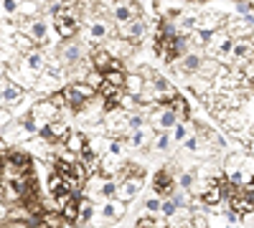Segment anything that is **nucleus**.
I'll return each instance as SVG.
<instances>
[{
    "mask_svg": "<svg viewBox=\"0 0 254 228\" xmlns=\"http://www.w3.org/2000/svg\"><path fill=\"white\" fill-rule=\"evenodd\" d=\"M102 127H104V132L112 135V137L127 139V135L132 132V127H130V112H125L122 107L107 109V112H104V119H102Z\"/></svg>",
    "mask_w": 254,
    "mask_h": 228,
    "instance_id": "nucleus-1",
    "label": "nucleus"
},
{
    "mask_svg": "<svg viewBox=\"0 0 254 228\" xmlns=\"http://www.w3.org/2000/svg\"><path fill=\"white\" fill-rule=\"evenodd\" d=\"M31 114H33V119H36V124H38V135L44 132L51 122L61 119V109L51 101V96H49V99H38V101H33V104H31Z\"/></svg>",
    "mask_w": 254,
    "mask_h": 228,
    "instance_id": "nucleus-2",
    "label": "nucleus"
},
{
    "mask_svg": "<svg viewBox=\"0 0 254 228\" xmlns=\"http://www.w3.org/2000/svg\"><path fill=\"white\" fill-rule=\"evenodd\" d=\"M59 61H61V64L66 66L69 71L76 69L81 61H84V53H81V44H79V41H74V38L64 41V46L59 48Z\"/></svg>",
    "mask_w": 254,
    "mask_h": 228,
    "instance_id": "nucleus-3",
    "label": "nucleus"
},
{
    "mask_svg": "<svg viewBox=\"0 0 254 228\" xmlns=\"http://www.w3.org/2000/svg\"><path fill=\"white\" fill-rule=\"evenodd\" d=\"M23 31L36 41V46H46L49 44V41H51V28H49V23H46V20L44 18H33V20H26V23H23Z\"/></svg>",
    "mask_w": 254,
    "mask_h": 228,
    "instance_id": "nucleus-4",
    "label": "nucleus"
},
{
    "mask_svg": "<svg viewBox=\"0 0 254 228\" xmlns=\"http://www.w3.org/2000/svg\"><path fill=\"white\" fill-rule=\"evenodd\" d=\"M153 190H155V195H163V198L173 195L176 180H173V170H171V168H163V170L155 173V178H153Z\"/></svg>",
    "mask_w": 254,
    "mask_h": 228,
    "instance_id": "nucleus-5",
    "label": "nucleus"
},
{
    "mask_svg": "<svg viewBox=\"0 0 254 228\" xmlns=\"http://www.w3.org/2000/svg\"><path fill=\"white\" fill-rule=\"evenodd\" d=\"M26 99V89L23 87H18V84H13V81L3 74V107H18L20 101Z\"/></svg>",
    "mask_w": 254,
    "mask_h": 228,
    "instance_id": "nucleus-6",
    "label": "nucleus"
},
{
    "mask_svg": "<svg viewBox=\"0 0 254 228\" xmlns=\"http://www.w3.org/2000/svg\"><path fill=\"white\" fill-rule=\"evenodd\" d=\"M254 28V18H244V15H234L226 20V31L231 33V38H249Z\"/></svg>",
    "mask_w": 254,
    "mask_h": 228,
    "instance_id": "nucleus-7",
    "label": "nucleus"
},
{
    "mask_svg": "<svg viewBox=\"0 0 254 228\" xmlns=\"http://www.w3.org/2000/svg\"><path fill=\"white\" fill-rule=\"evenodd\" d=\"M140 190H142V178H127V180L117 182L115 198L122 200V203H130V200H135V195H137Z\"/></svg>",
    "mask_w": 254,
    "mask_h": 228,
    "instance_id": "nucleus-8",
    "label": "nucleus"
},
{
    "mask_svg": "<svg viewBox=\"0 0 254 228\" xmlns=\"http://www.w3.org/2000/svg\"><path fill=\"white\" fill-rule=\"evenodd\" d=\"M112 33H115V28L110 26V20H104L102 15L92 18L87 23V38L89 41H104V38H110Z\"/></svg>",
    "mask_w": 254,
    "mask_h": 228,
    "instance_id": "nucleus-9",
    "label": "nucleus"
},
{
    "mask_svg": "<svg viewBox=\"0 0 254 228\" xmlns=\"http://www.w3.org/2000/svg\"><path fill=\"white\" fill-rule=\"evenodd\" d=\"M120 36L127 38V41H132V44H140V41L147 36V20L145 18H135L132 23H127L120 28Z\"/></svg>",
    "mask_w": 254,
    "mask_h": 228,
    "instance_id": "nucleus-10",
    "label": "nucleus"
},
{
    "mask_svg": "<svg viewBox=\"0 0 254 228\" xmlns=\"http://www.w3.org/2000/svg\"><path fill=\"white\" fill-rule=\"evenodd\" d=\"M226 15L224 13H201L198 15V23H196V31H221V28H226Z\"/></svg>",
    "mask_w": 254,
    "mask_h": 228,
    "instance_id": "nucleus-11",
    "label": "nucleus"
},
{
    "mask_svg": "<svg viewBox=\"0 0 254 228\" xmlns=\"http://www.w3.org/2000/svg\"><path fill=\"white\" fill-rule=\"evenodd\" d=\"M104 48H107L115 58H127V56H132L135 44H132V41H127V38H122V36H112Z\"/></svg>",
    "mask_w": 254,
    "mask_h": 228,
    "instance_id": "nucleus-12",
    "label": "nucleus"
},
{
    "mask_svg": "<svg viewBox=\"0 0 254 228\" xmlns=\"http://www.w3.org/2000/svg\"><path fill=\"white\" fill-rule=\"evenodd\" d=\"M176 124H178V114L171 109V107H160L155 114H153V127L155 130H173L176 127Z\"/></svg>",
    "mask_w": 254,
    "mask_h": 228,
    "instance_id": "nucleus-13",
    "label": "nucleus"
},
{
    "mask_svg": "<svg viewBox=\"0 0 254 228\" xmlns=\"http://www.w3.org/2000/svg\"><path fill=\"white\" fill-rule=\"evenodd\" d=\"M54 28H56V33H59L64 41H69V38H74L76 31H79V20L64 18V15H54Z\"/></svg>",
    "mask_w": 254,
    "mask_h": 228,
    "instance_id": "nucleus-14",
    "label": "nucleus"
},
{
    "mask_svg": "<svg viewBox=\"0 0 254 228\" xmlns=\"http://www.w3.org/2000/svg\"><path fill=\"white\" fill-rule=\"evenodd\" d=\"M41 137H46L51 144H56V142H64L69 137V124L66 122H61V119H56V122H51L49 127L41 132Z\"/></svg>",
    "mask_w": 254,
    "mask_h": 228,
    "instance_id": "nucleus-15",
    "label": "nucleus"
},
{
    "mask_svg": "<svg viewBox=\"0 0 254 228\" xmlns=\"http://www.w3.org/2000/svg\"><path fill=\"white\" fill-rule=\"evenodd\" d=\"M64 147H66L69 152H74L76 157H81L84 152H87V147H89V139H87L84 132H69V137L64 139Z\"/></svg>",
    "mask_w": 254,
    "mask_h": 228,
    "instance_id": "nucleus-16",
    "label": "nucleus"
},
{
    "mask_svg": "<svg viewBox=\"0 0 254 228\" xmlns=\"http://www.w3.org/2000/svg\"><path fill=\"white\" fill-rule=\"evenodd\" d=\"M201 64H203V56H198V51H190V53H186L183 58H181V64H178V76H186V74H198V69H201Z\"/></svg>",
    "mask_w": 254,
    "mask_h": 228,
    "instance_id": "nucleus-17",
    "label": "nucleus"
},
{
    "mask_svg": "<svg viewBox=\"0 0 254 228\" xmlns=\"http://www.w3.org/2000/svg\"><path fill=\"white\" fill-rule=\"evenodd\" d=\"M10 46H15V48L20 51V56H26V53H31V51H36V48H38V46H36V41H33L26 31L13 33V36H10Z\"/></svg>",
    "mask_w": 254,
    "mask_h": 228,
    "instance_id": "nucleus-18",
    "label": "nucleus"
},
{
    "mask_svg": "<svg viewBox=\"0 0 254 228\" xmlns=\"http://www.w3.org/2000/svg\"><path fill=\"white\" fill-rule=\"evenodd\" d=\"M20 61H23L26 66H31L36 74H44V71L49 69V58H46V53H41L38 48L31 51V53H26V56H20Z\"/></svg>",
    "mask_w": 254,
    "mask_h": 228,
    "instance_id": "nucleus-19",
    "label": "nucleus"
},
{
    "mask_svg": "<svg viewBox=\"0 0 254 228\" xmlns=\"http://www.w3.org/2000/svg\"><path fill=\"white\" fill-rule=\"evenodd\" d=\"M61 216L69 226H81V211H79V195H74L66 205L61 208Z\"/></svg>",
    "mask_w": 254,
    "mask_h": 228,
    "instance_id": "nucleus-20",
    "label": "nucleus"
},
{
    "mask_svg": "<svg viewBox=\"0 0 254 228\" xmlns=\"http://www.w3.org/2000/svg\"><path fill=\"white\" fill-rule=\"evenodd\" d=\"M64 96H66V104H69V109H71V112H76V114H79L84 107L89 104V99H84V96H81V94H79L74 87H66V89H64Z\"/></svg>",
    "mask_w": 254,
    "mask_h": 228,
    "instance_id": "nucleus-21",
    "label": "nucleus"
},
{
    "mask_svg": "<svg viewBox=\"0 0 254 228\" xmlns=\"http://www.w3.org/2000/svg\"><path fill=\"white\" fill-rule=\"evenodd\" d=\"M110 144H112V139L107 137V135H92V139H89V152H94V155H107L110 152Z\"/></svg>",
    "mask_w": 254,
    "mask_h": 228,
    "instance_id": "nucleus-22",
    "label": "nucleus"
},
{
    "mask_svg": "<svg viewBox=\"0 0 254 228\" xmlns=\"http://www.w3.org/2000/svg\"><path fill=\"white\" fill-rule=\"evenodd\" d=\"M145 76L142 74H127V81H125V89H127V94H132V96H140L142 91H145Z\"/></svg>",
    "mask_w": 254,
    "mask_h": 228,
    "instance_id": "nucleus-23",
    "label": "nucleus"
},
{
    "mask_svg": "<svg viewBox=\"0 0 254 228\" xmlns=\"http://www.w3.org/2000/svg\"><path fill=\"white\" fill-rule=\"evenodd\" d=\"M221 66H224V64H219V61H216L214 56H208V58H203V64H201V69H198V76L216 79V76H219V71H221Z\"/></svg>",
    "mask_w": 254,
    "mask_h": 228,
    "instance_id": "nucleus-24",
    "label": "nucleus"
},
{
    "mask_svg": "<svg viewBox=\"0 0 254 228\" xmlns=\"http://www.w3.org/2000/svg\"><path fill=\"white\" fill-rule=\"evenodd\" d=\"M112 20L122 28V26H127V23H132L135 15H132L130 5H115V8H112Z\"/></svg>",
    "mask_w": 254,
    "mask_h": 228,
    "instance_id": "nucleus-25",
    "label": "nucleus"
},
{
    "mask_svg": "<svg viewBox=\"0 0 254 228\" xmlns=\"http://www.w3.org/2000/svg\"><path fill=\"white\" fill-rule=\"evenodd\" d=\"M137 228H171L165 216H142L137 221Z\"/></svg>",
    "mask_w": 254,
    "mask_h": 228,
    "instance_id": "nucleus-26",
    "label": "nucleus"
},
{
    "mask_svg": "<svg viewBox=\"0 0 254 228\" xmlns=\"http://www.w3.org/2000/svg\"><path fill=\"white\" fill-rule=\"evenodd\" d=\"M147 139H150V135H147L145 130H132V135H127V144H130L132 150H142L145 144H147Z\"/></svg>",
    "mask_w": 254,
    "mask_h": 228,
    "instance_id": "nucleus-27",
    "label": "nucleus"
},
{
    "mask_svg": "<svg viewBox=\"0 0 254 228\" xmlns=\"http://www.w3.org/2000/svg\"><path fill=\"white\" fill-rule=\"evenodd\" d=\"M165 107H171L176 114H178V119H188V112H190V107H188V101L178 94V96H173L171 101H168V104Z\"/></svg>",
    "mask_w": 254,
    "mask_h": 228,
    "instance_id": "nucleus-28",
    "label": "nucleus"
},
{
    "mask_svg": "<svg viewBox=\"0 0 254 228\" xmlns=\"http://www.w3.org/2000/svg\"><path fill=\"white\" fill-rule=\"evenodd\" d=\"M244 157H247V155H229V157H226V165H224V170H226L224 175H229V178H231V175H237V173L242 170Z\"/></svg>",
    "mask_w": 254,
    "mask_h": 228,
    "instance_id": "nucleus-29",
    "label": "nucleus"
},
{
    "mask_svg": "<svg viewBox=\"0 0 254 228\" xmlns=\"http://www.w3.org/2000/svg\"><path fill=\"white\" fill-rule=\"evenodd\" d=\"M244 122H247V117L242 114V112H229L226 117H224V124L229 130H239V127H244Z\"/></svg>",
    "mask_w": 254,
    "mask_h": 228,
    "instance_id": "nucleus-30",
    "label": "nucleus"
},
{
    "mask_svg": "<svg viewBox=\"0 0 254 228\" xmlns=\"http://www.w3.org/2000/svg\"><path fill=\"white\" fill-rule=\"evenodd\" d=\"M71 87H74V89H76V91H79V94H81L84 99H89V101H92V99L97 96V89H94L92 84H87V81H74Z\"/></svg>",
    "mask_w": 254,
    "mask_h": 228,
    "instance_id": "nucleus-31",
    "label": "nucleus"
},
{
    "mask_svg": "<svg viewBox=\"0 0 254 228\" xmlns=\"http://www.w3.org/2000/svg\"><path fill=\"white\" fill-rule=\"evenodd\" d=\"M104 81H107V84H112V87H122V89H125L127 74H125V71H107V74H104Z\"/></svg>",
    "mask_w": 254,
    "mask_h": 228,
    "instance_id": "nucleus-32",
    "label": "nucleus"
},
{
    "mask_svg": "<svg viewBox=\"0 0 254 228\" xmlns=\"http://www.w3.org/2000/svg\"><path fill=\"white\" fill-rule=\"evenodd\" d=\"M158 33L160 36H165V38H173V36H178L176 33V26H173V20L171 18H163L160 23H158Z\"/></svg>",
    "mask_w": 254,
    "mask_h": 228,
    "instance_id": "nucleus-33",
    "label": "nucleus"
},
{
    "mask_svg": "<svg viewBox=\"0 0 254 228\" xmlns=\"http://www.w3.org/2000/svg\"><path fill=\"white\" fill-rule=\"evenodd\" d=\"M234 10L239 15H244V18H254V3H249V0H237Z\"/></svg>",
    "mask_w": 254,
    "mask_h": 228,
    "instance_id": "nucleus-34",
    "label": "nucleus"
},
{
    "mask_svg": "<svg viewBox=\"0 0 254 228\" xmlns=\"http://www.w3.org/2000/svg\"><path fill=\"white\" fill-rule=\"evenodd\" d=\"M178 185H181L183 190H193V185H196V175L190 173V170L181 173V178H178Z\"/></svg>",
    "mask_w": 254,
    "mask_h": 228,
    "instance_id": "nucleus-35",
    "label": "nucleus"
},
{
    "mask_svg": "<svg viewBox=\"0 0 254 228\" xmlns=\"http://www.w3.org/2000/svg\"><path fill=\"white\" fill-rule=\"evenodd\" d=\"M168 144H171V130H163V132H158L155 147H158V150H168Z\"/></svg>",
    "mask_w": 254,
    "mask_h": 228,
    "instance_id": "nucleus-36",
    "label": "nucleus"
},
{
    "mask_svg": "<svg viewBox=\"0 0 254 228\" xmlns=\"http://www.w3.org/2000/svg\"><path fill=\"white\" fill-rule=\"evenodd\" d=\"M208 228H229L226 216H208Z\"/></svg>",
    "mask_w": 254,
    "mask_h": 228,
    "instance_id": "nucleus-37",
    "label": "nucleus"
},
{
    "mask_svg": "<svg viewBox=\"0 0 254 228\" xmlns=\"http://www.w3.org/2000/svg\"><path fill=\"white\" fill-rule=\"evenodd\" d=\"M196 23H198V15H183L181 18V28L183 31H196Z\"/></svg>",
    "mask_w": 254,
    "mask_h": 228,
    "instance_id": "nucleus-38",
    "label": "nucleus"
},
{
    "mask_svg": "<svg viewBox=\"0 0 254 228\" xmlns=\"http://www.w3.org/2000/svg\"><path fill=\"white\" fill-rule=\"evenodd\" d=\"M173 139H176V142H186V139H188V130H186V124H181V122H178L176 127H173Z\"/></svg>",
    "mask_w": 254,
    "mask_h": 228,
    "instance_id": "nucleus-39",
    "label": "nucleus"
},
{
    "mask_svg": "<svg viewBox=\"0 0 254 228\" xmlns=\"http://www.w3.org/2000/svg\"><path fill=\"white\" fill-rule=\"evenodd\" d=\"M176 211H178V203H176V200H163V211H160V213H163L165 218H171Z\"/></svg>",
    "mask_w": 254,
    "mask_h": 228,
    "instance_id": "nucleus-40",
    "label": "nucleus"
},
{
    "mask_svg": "<svg viewBox=\"0 0 254 228\" xmlns=\"http://www.w3.org/2000/svg\"><path fill=\"white\" fill-rule=\"evenodd\" d=\"M18 0H3V10H5V15H18Z\"/></svg>",
    "mask_w": 254,
    "mask_h": 228,
    "instance_id": "nucleus-41",
    "label": "nucleus"
},
{
    "mask_svg": "<svg viewBox=\"0 0 254 228\" xmlns=\"http://www.w3.org/2000/svg\"><path fill=\"white\" fill-rule=\"evenodd\" d=\"M145 208L150 211V213H158V211H163V200L160 198H150V200L145 203Z\"/></svg>",
    "mask_w": 254,
    "mask_h": 228,
    "instance_id": "nucleus-42",
    "label": "nucleus"
},
{
    "mask_svg": "<svg viewBox=\"0 0 254 228\" xmlns=\"http://www.w3.org/2000/svg\"><path fill=\"white\" fill-rule=\"evenodd\" d=\"M142 124H145V117L142 114H130V127L132 130H142Z\"/></svg>",
    "mask_w": 254,
    "mask_h": 228,
    "instance_id": "nucleus-43",
    "label": "nucleus"
},
{
    "mask_svg": "<svg viewBox=\"0 0 254 228\" xmlns=\"http://www.w3.org/2000/svg\"><path fill=\"white\" fill-rule=\"evenodd\" d=\"M127 5H130V10H132V15H135V18H142V8H140L137 0H130Z\"/></svg>",
    "mask_w": 254,
    "mask_h": 228,
    "instance_id": "nucleus-44",
    "label": "nucleus"
},
{
    "mask_svg": "<svg viewBox=\"0 0 254 228\" xmlns=\"http://www.w3.org/2000/svg\"><path fill=\"white\" fill-rule=\"evenodd\" d=\"M242 218H244V226H247V228H254V211L247 213V216H242Z\"/></svg>",
    "mask_w": 254,
    "mask_h": 228,
    "instance_id": "nucleus-45",
    "label": "nucleus"
},
{
    "mask_svg": "<svg viewBox=\"0 0 254 228\" xmlns=\"http://www.w3.org/2000/svg\"><path fill=\"white\" fill-rule=\"evenodd\" d=\"M112 3H115V5H127L130 0H112Z\"/></svg>",
    "mask_w": 254,
    "mask_h": 228,
    "instance_id": "nucleus-46",
    "label": "nucleus"
}]
</instances>
